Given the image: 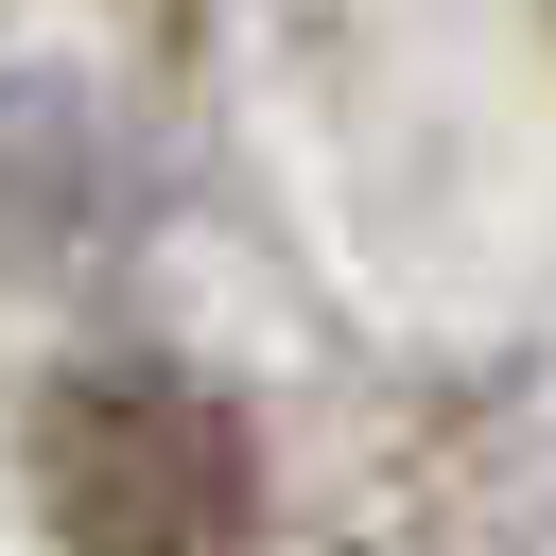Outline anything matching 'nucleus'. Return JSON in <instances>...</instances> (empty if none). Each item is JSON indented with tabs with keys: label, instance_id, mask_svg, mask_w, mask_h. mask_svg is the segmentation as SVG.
<instances>
[{
	"label": "nucleus",
	"instance_id": "f257e3e1",
	"mask_svg": "<svg viewBox=\"0 0 556 556\" xmlns=\"http://www.w3.org/2000/svg\"><path fill=\"white\" fill-rule=\"evenodd\" d=\"M35 486L70 556H261V452L243 417L156 365V348H87L35 400Z\"/></svg>",
	"mask_w": 556,
	"mask_h": 556
}]
</instances>
